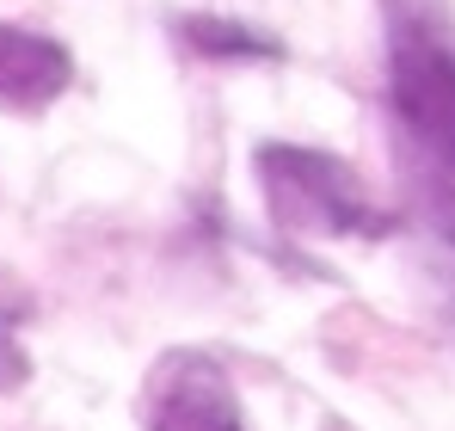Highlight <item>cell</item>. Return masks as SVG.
<instances>
[{"label":"cell","mask_w":455,"mask_h":431,"mask_svg":"<svg viewBox=\"0 0 455 431\" xmlns=\"http://www.w3.org/2000/svg\"><path fill=\"white\" fill-rule=\"evenodd\" d=\"M387 124L412 210L455 253V25L437 0H387Z\"/></svg>","instance_id":"obj_1"},{"label":"cell","mask_w":455,"mask_h":431,"mask_svg":"<svg viewBox=\"0 0 455 431\" xmlns=\"http://www.w3.org/2000/svg\"><path fill=\"white\" fill-rule=\"evenodd\" d=\"M252 173L265 191V210L277 234H302V240H387L400 216L370 204L363 179L326 154L302 142H259L252 148Z\"/></svg>","instance_id":"obj_2"},{"label":"cell","mask_w":455,"mask_h":431,"mask_svg":"<svg viewBox=\"0 0 455 431\" xmlns=\"http://www.w3.org/2000/svg\"><path fill=\"white\" fill-rule=\"evenodd\" d=\"M142 431H246V413L210 352H166L142 388Z\"/></svg>","instance_id":"obj_3"},{"label":"cell","mask_w":455,"mask_h":431,"mask_svg":"<svg viewBox=\"0 0 455 431\" xmlns=\"http://www.w3.org/2000/svg\"><path fill=\"white\" fill-rule=\"evenodd\" d=\"M75 86V56L50 31L31 25H0V111L37 118Z\"/></svg>","instance_id":"obj_4"},{"label":"cell","mask_w":455,"mask_h":431,"mask_svg":"<svg viewBox=\"0 0 455 431\" xmlns=\"http://www.w3.org/2000/svg\"><path fill=\"white\" fill-rule=\"evenodd\" d=\"M172 44H185L204 62H283V44L246 19H216V12H179Z\"/></svg>","instance_id":"obj_5"},{"label":"cell","mask_w":455,"mask_h":431,"mask_svg":"<svg viewBox=\"0 0 455 431\" xmlns=\"http://www.w3.org/2000/svg\"><path fill=\"white\" fill-rule=\"evenodd\" d=\"M31 376V363L19 352V314H0V388H19Z\"/></svg>","instance_id":"obj_6"}]
</instances>
